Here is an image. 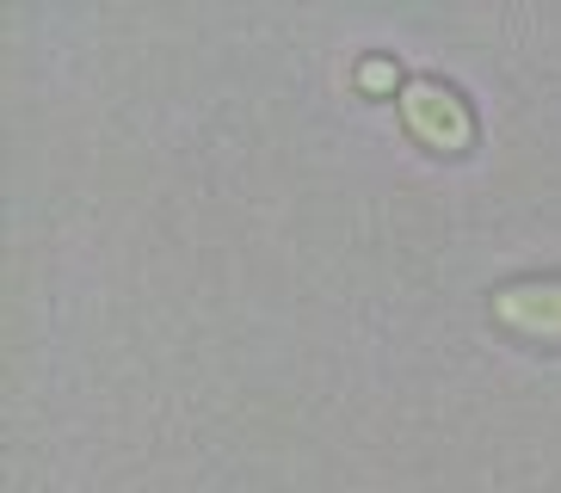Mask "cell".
Returning a JSON list of instances; mask_svg holds the SVG:
<instances>
[{"label": "cell", "instance_id": "cell-1", "mask_svg": "<svg viewBox=\"0 0 561 493\" xmlns=\"http://www.w3.org/2000/svg\"><path fill=\"white\" fill-rule=\"evenodd\" d=\"M401 117H408V130L426 148H438V154H462L469 136H476L462 99L450 93V87H438V81H413L408 93H401Z\"/></svg>", "mask_w": 561, "mask_h": 493}]
</instances>
